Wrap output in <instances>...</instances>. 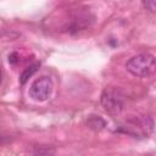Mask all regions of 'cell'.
Segmentation results:
<instances>
[{
	"label": "cell",
	"mask_w": 156,
	"mask_h": 156,
	"mask_svg": "<svg viewBox=\"0 0 156 156\" xmlns=\"http://www.w3.org/2000/svg\"><path fill=\"white\" fill-rule=\"evenodd\" d=\"M126 68L134 77H150L155 72V56L149 52L135 55L127 61Z\"/></svg>",
	"instance_id": "6da1fadb"
},
{
	"label": "cell",
	"mask_w": 156,
	"mask_h": 156,
	"mask_svg": "<svg viewBox=\"0 0 156 156\" xmlns=\"http://www.w3.org/2000/svg\"><path fill=\"white\" fill-rule=\"evenodd\" d=\"M122 129L133 136L145 138L152 133L154 119L151 116H135L127 119V122L122 126Z\"/></svg>",
	"instance_id": "7a4b0ae2"
},
{
	"label": "cell",
	"mask_w": 156,
	"mask_h": 156,
	"mask_svg": "<svg viewBox=\"0 0 156 156\" xmlns=\"http://www.w3.org/2000/svg\"><path fill=\"white\" fill-rule=\"evenodd\" d=\"M101 105L111 116H118L124 105V95L119 89L106 88L101 94Z\"/></svg>",
	"instance_id": "3957f363"
},
{
	"label": "cell",
	"mask_w": 156,
	"mask_h": 156,
	"mask_svg": "<svg viewBox=\"0 0 156 156\" xmlns=\"http://www.w3.org/2000/svg\"><path fill=\"white\" fill-rule=\"evenodd\" d=\"M52 87L54 85L50 77H39L32 83L29 88V96L35 101H45L51 95Z\"/></svg>",
	"instance_id": "277c9868"
},
{
	"label": "cell",
	"mask_w": 156,
	"mask_h": 156,
	"mask_svg": "<svg viewBox=\"0 0 156 156\" xmlns=\"http://www.w3.org/2000/svg\"><path fill=\"white\" fill-rule=\"evenodd\" d=\"M38 68H39V63H34V65H30L29 67H27V68L22 72V74H21V77H20L21 84H26L27 80L38 71Z\"/></svg>",
	"instance_id": "5b68a950"
},
{
	"label": "cell",
	"mask_w": 156,
	"mask_h": 156,
	"mask_svg": "<svg viewBox=\"0 0 156 156\" xmlns=\"http://www.w3.org/2000/svg\"><path fill=\"white\" fill-rule=\"evenodd\" d=\"M88 126L94 130H100L105 127V122L99 116H90L88 118Z\"/></svg>",
	"instance_id": "8992f818"
},
{
	"label": "cell",
	"mask_w": 156,
	"mask_h": 156,
	"mask_svg": "<svg viewBox=\"0 0 156 156\" xmlns=\"http://www.w3.org/2000/svg\"><path fill=\"white\" fill-rule=\"evenodd\" d=\"M144 9L150 12H155V0H141Z\"/></svg>",
	"instance_id": "52a82bcc"
},
{
	"label": "cell",
	"mask_w": 156,
	"mask_h": 156,
	"mask_svg": "<svg viewBox=\"0 0 156 156\" xmlns=\"http://www.w3.org/2000/svg\"><path fill=\"white\" fill-rule=\"evenodd\" d=\"M2 82V71H1V66H0V84Z\"/></svg>",
	"instance_id": "ba28073f"
},
{
	"label": "cell",
	"mask_w": 156,
	"mask_h": 156,
	"mask_svg": "<svg viewBox=\"0 0 156 156\" xmlns=\"http://www.w3.org/2000/svg\"><path fill=\"white\" fill-rule=\"evenodd\" d=\"M4 141H6V140H5V139H4V138H2V136H0V144H2V143H4Z\"/></svg>",
	"instance_id": "9c48e42d"
}]
</instances>
